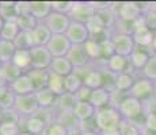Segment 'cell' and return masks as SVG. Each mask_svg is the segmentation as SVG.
Instances as JSON below:
<instances>
[{"label": "cell", "mask_w": 156, "mask_h": 135, "mask_svg": "<svg viewBox=\"0 0 156 135\" xmlns=\"http://www.w3.org/2000/svg\"><path fill=\"white\" fill-rule=\"evenodd\" d=\"M117 110L119 111L122 119L136 123L139 127L144 130V122H145V112H144V103L137 100L136 97L130 95H126L119 104L117 106Z\"/></svg>", "instance_id": "6da1fadb"}, {"label": "cell", "mask_w": 156, "mask_h": 135, "mask_svg": "<svg viewBox=\"0 0 156 135\" xmlns=\"http://www.w3.org/2000/svg\"><path fill=\"white\" fill-rule=\"evenodd\" d=\"M94 120H95V124H97L98 131L102 133V131H109V130L118 128L124 119H122L121 113H119V111L115 107L110 106L106 108H102V110H98L97 113H95Z\"/></svg>", "instance_id": "7a4b0ae2"}, {"label": "cell", "mask_w": 156, "mask_h": 135, "mask_svg": "<svg viewBox=\"0 0 156 135\" xmlns=\"http://www.w3.org/2000/svg\"><path fill=\"white\" fill-rule=\"evenodd\" d=\"M137 3V2H121V3H114V10L117 12L118 20L122 22L132 23L141 18L144 12L147 11V3Z\"/></svg>", "instance_id": "3957f363"}, {"label": "cell", "mask_w": 156, "mask_h": 135, "mask_svg": "<svg viewBox=\"0 0 156 135\" xmlns=\"http://www.w3.org/2000/svg\"><path fill=\"white\" fill-rule=\"evenodd\" d=\"M14 110L19 115V120H20V118L27 119L34 116L40 111V104H38L34 93L26 95V96H16Z\"/></svg>", "instance_id": "277c9868"}, {"label": "cell", "mask_w": 156, "mask_h": 135, "mask_svg": "<svg viewBox=\"0 0 156 135\" xmlns=\"http://www.w3.org/2000/svg\"><path fill=\"white\" fill-rule=\"evenodd\" d=\"M154 89H155V81L147 79V77H144L139 73V77H136L134 85L129 91V95L136 97L137 100L145 103L149 99L154 97Z\"/></svg>", "instance_id": "5b68a950"}, {"label": "cell", "mask_w": 156, "mask_h": 135, "mask_svg": "<svg viewBox=\"0 0 156 135\" xmlns=\"http://www.w3.org/2000/svg\"><path fill=\"white\" fill-rule=\"evenodd\" d=\"M112 42L114 45L115 54L122 57H130V54L136 49V43L130 34H121V32H114L112 34Z\"/></svg>", "instance_id": "8992f818"}, {"label": "cell", "mask_w": 156, "mask_h": 135, "mask_svg": "<svg viewBox=\"0 0 156 135\" xmlns=\"http://www.w3.org/2000/svg\"><path fill=\"white\" fill-rule=\"evenodd\" d=\"M30 56L31 69H49L53 61V56L46 46H34L30 50Z\"/></svg>", "instance_id": "52a82bcc"}, {"label": "cell", "mask_w": 156, "mask_h": 135, "mask_svg": "<svg viewBox=\"0 0 156 135\" xmlns=\"http://www.w3.org/2000/svg\"><path fill=\"white\" fill-rule=\"evenodd\" d=\"M46 47L49 49L53 58H56V57H67L72 47V43L65 34H53L52 39H50Z\"/></svg>", "instance_id": "ba28073f"}, {"label": "cell", "mask_w": 156, "mask_h": 135, "mask_svg": "<svg viewBox=\"0 0 156 135\" xmlns=\"http://www.w3.org/2000/svg\"><path fill=\"white\" fill-rule=\"evenodd\" d=\"M105 69L107 72H110L112 74L117 76V74L121 73H132L134 74V69L132 68L130 61H129L128 57H122L118 54H114L112 58H109L105 62Z\"/></svg>", "instance_id": "9c48e42d"}, {"label": "cell", "mask_w": 156, "mask_h": 135, "mask_svg": "<svg viewBox=\"0 0 156 135\" xmlns=\"http://www.w3.org/2000/svg\"><path fill=\"white\" fill-rule=\"evenodd\" d=\"M72 19L69 15L65 14H58V12H52L45 20V25L49 27V30L53 34H65L71 26Z\"/></svg>", "instance_id": "30bf717a"}, {"label": "cell", "mask_w": 156, "mask_h": 135, "mask_svg": "<svg viewBox=\"0 0 156 135\" xmlns=\"http://www.w3.org/2000/svg\"><path fill=\"white\" fill-rule=\"evenodd\" d=\"M95 15H97V11L92 8L90 2H75V5L69 14V18L75 22H80L87 25V22L90 19H92Z\"/></svg>", "instance_id": "8fae6325"}, {"label": "cell", "mask_w": 156, "mask_h": 135, "mask_svg": "<svg viewBox=\"0 0 156 135\" xmlns=\"http://www.w3.org/2000/svg\"><path fill=\"white\" fill-rule=\"evenodd\" d=\"M65 35L71 41L72 45H84L91 38L88 29H87L84 23L75 22V20L71 22V26L68 29V31L65 32Z\"/></svg>", "instance_id": "7c38bea8"}, {"label": "cell", "mask_w": 156, "mask_h": 135, "mask_svg": "<svg viewBox=\"0 0 156 135\" xmlns=\"http://www.w3.org/2000/svg\"><path fill=\"white\" fill-rule=\"evenodd\" d=\"M67 58L69 59V62L72 64V66L75 68V70L84 69L87 65H90V62H91L86 53L84 45H72Z\"/></svg>", "instance_id": "4fadbf2b"}, {"label": "cell", "mask_w": 156, "mask_h": 135, "mask_svg": "<svg viewBox=\"0 0 156 135\" xmlns=\"http://www.w3.org/2000/svg\"><path fill=\"white\" fill-rule=\"evenodd\" d=\"M10 88L16 96H26V95L35 93L34 84H33V81L29 77L27 73L20 74L16 80L10 84Z\"/></svg>", "instance_id": "5bb4252c"}, {"label": "cell", "mask_w": 156, "mask_h": 135, "mask_svg": "<svg viewBox=\"0 0 156 135\" xmlns=\"http://www.w3.org/2000/svg\"><path fill=\"white\" fill-rule=\"evenodd\" d=\"M53 12L50 2H42V0H34L30 2V15L37 20L38 23L45 22L46 18Z\"/></svg>", "instance_id": "9a60e30c"}, {"label": "cell", "mask_w": 156, "mask_h": 135, "mask_svg": "<svg viewBox=\"0 0 156 135\" xmlns=\"http://www.w3.org/2000/svg\"><path fill=\"white\" fill-rule=\"evenodd\" d=\"M90 103L94 106L95 110H102V108H106L112 106V92L107 88L102 86V88L94 89L91 92V96H90Z\"/></svg>", "instance_id": "2e32d148"}, {"label": "cell", "mask_w": 156, "mask_h": 135, "mask_svg": "<svg viewBox=\"0 0 156 135\" xmlns=\"http://www.w3.org/2000/svg\"><path fill=\"white\" fill-rule=\"evenodd\" d=\"M151 57H152V53L149 49H144V47L137 46L136 49H134V52L130 54V57H129V61H130L132 68L140 73V72L145 68V65L148 64Z\"/></svg>", "instance_id": "e0dca14e"}, {"label": "cell", "mask_w": 156, "mask_h": 135, "mask_svg": "<svg viewBox=\"0 0 156 135\" xmlns=\"http://www.w3.org/2000/svg\"><path fill=\"white\" fill-rule=\"evenodd\" d=\"M83 83L87 88L90 89H98L105 86V72H102L98 68H91L86 72L83 76Z\"/></svg>", "instance_id": "ac0fdd59"}, {"label": "cell", "mask_w": 156, "mask_h": 135, "mask_svg": "<svg viewBox=\"0 0 156 135\" xmlns=\"http://www.w3.org/2000/svg\"><path fill=\"white\" fill-rule=\"evenodd\" d=\"M73 113L80 123H84L95 118L97 110L90 101H77L73 108Z\"/></svg>", "instance_id": "d6986e66"}, {"label": "cell", "mask_w": 156, "mask_h": 135, "mask_svg": "<svg viewBox=\"0 0 156 135\" xmlns=\"http://www.w3.org/2000/svg\"><path fill=\"white\" fill-rule=\"evenodd\" d=\"M49 70L55 74H58L61 77H67L75 72V68L72 66L69 59L67 57H56L53 58L52 64H50Z\"/></svg>", "instance_id": "ffe728a7"}, {"label": "cell", "mask_w": 156, "mask_h": 135, "mask_svg": "<svg viewBox=\"0 0 156 135\" xmlns=\"http://www.w3.org/2000/svg\"><path fill=\"white\" fill-rule=\"evenodd\" d=\"M53 37V32L49 30V27L44 22L38 23L37 27L33 30V38H34L35 46H48Z\"/></svg>", "instance_id": "44dd1931"}, {"label": "cell", "mask_w": 156, "mask_h": 135, "mask_svg": "<svg viewBox=\"0 0 156 135\" xmlns=\"http://www.w3.org/2000/svg\"><path fill=\"white\" fill-rule=\"evenodd\" d=\"M27 74L31 79L33 84H34L35 92L48 86V80H49V74H50L49 69H30Z\"/></svg>", "instance_id": "7402d4cb"}, {"label": "cell", "mask_w": 156, "mask_h": 135, "mask_svg": "<svg viewBox=\"0 0 156 135\" xmlns=\"http://www.w3.org/2000/svg\"><path fill=\"white\" fill-rule=\"evenodd\" d=\"M56 122H58L60 124H62L68 131L69 130H77L82 127V123L77 120V118L75 116L73 111H58V113L55 118Z\"/></svg>", "instance_id": "603a6c76"}, {"label": "cell", "mask_w": 156, "mask_h": 135, "mask_svg": "<svg viewBox=\"0 0 156 135\" xmlns=\"http://www.w3.org/2000/svg\"><path fill=\"white\" fill-rule=\"evenodd\" d=\"M34 95L38 104H40V108H44V110H53L55 108L57 96L52 91H49L48 88H44L41 91H37Z\"/></svg>", "instance_id": "cb8c5ba5"}, {"label": "cell", "mask_w": 156, "mask_h": 135, "mask_svg": "<svg viewBox=\"0 0 156 135\" xmlns=\"http://www.w3.org/2000/svg\"><path fill=\"white\" fill-rule=\"evenodd\" d=\"M134 81H136V77L132 73L117 74L115 80H114V88H115V91L122 92V93H129L132 86L134 85Z\"/></svg>", "instance_id": "d4e9b609"}, {"label": "cell", "mask_w": 156, "mask_h": 135, "mask_svg": "<svg viewBox=\"0 0 156 135\" xmlns=\"http://www.w3.org/2000/svg\"><path fill=\"white\" fill-rule=\"evenodd\" d=\"M12 64L16 68H19L23 73H27L31 69V56L30 50H16L14 54Z\"/></svg>", "instance_id": "484cf974"}, {"label": "cell", "mask_w": 156, "mask_h": 135, "mask_svg": "<svg viewBox=\"0 0 156 135\" xmlns=\"http://www.w3.org/2000/svg\"><path fill=\"white\" fill-rule=\"evenodd\" d=\"M0 16L4 22H16L19 18L16 11V2H0Z\"/></svg>", "instance_id": "4316f807"}, {"label": "cell", "mask_w": 156, "mask_h": 135, "mask_svg": "<svg viewBox=\"0 0 156 135\" xmlns=\"http://www.w3.org/2000/svg\"><path fill=\"white\" fill-rule=\"evenodd\" d=\"M46 127H48V124L37 115H34V116H31V118L26 119L25 131H27V133H30L31 135H44Z\"/></svg>", "instance_id": "83f0119b"}, {"label": "cell", "mask_w": 156, "mask_h": 135, "mask_svg": "<svg viewBox=\"0 0 156 135\" xmlns=\"http://www.w3.org/2000/svg\"><path fill=\"white\" fill-rule=\"evenodd\" d=\"M64 79H65V77H61V76H58V74L52 73V72H50V74H49V80H48V86H46V88L49 89V91H52L53 93L57 96V97L65 93Z\"/></svg>", "instance_id": "f1b7e54d"}, {"label": "cell", "mask_w": 156, "mask_h": 135, "mask_svg": "<svg viewBox=\"0 0 156 135\" xmlns=\"http://www.w3.org/2000/svg\"><path fill=\"white\" fill-rule=\"evenodd\" d=\"M23 74V72L19 68H16L12 62L10 64H4L0 69V79L3 81H5L7 84H11L12 81H15L18 77Z\"/></svg>", "instance_id": "f546056e"}, {"label": "cell", "mask_w": 156, "mask_h": 135, "mask_svg": "<svg viewBox=\"0 0 156 135\" xmlns=\"http://www.w3.org/2000/svg\"><path fill=\"white\" fill-rule=\"evenodd\" d=\"M132 37H133L136 46L144 47V49H149L152 42H154L155 32L149 29H145V30H143V31H139V32H136V34H133Z\"/></svg>", "instance_id": "4dcf8cb0"}, {"label": "cell", "mask_w": 156, "mask_h": 135, "mask_svg": "<svg viewBox=\"0 0 156 135\" xmlns=\"http://www.w3.org/2000/svg\"><path fill=\"white\" fill-rule=\"evenodd\" d=\"M14 45L16 50H31L35 46L34 38H33V31H20L16 39L14 41Z\"/></svg>", "instance_id": "1f68e13d"}, {"label": "cell", "mask_w": 156, "mask_h": 135, "mask_svg": "<svg viewBox=\"0 0 156 135\" xmlns=\"http://www.w3.org/2000/svg\"><path fill=\"white\" fill-rule=\"evenodd\" d=\"M15 52H16V47H15L14 42L0 41V62L3 65L12 62Z\"/></svg>", "instance_id": "d6a6232c"}, {"label": "cell", "mask_w": 156, "mask_h": 135, "mask_svg": "<svg viewBox=\"0 0 156 135\" xmlns=\"http://www.w3.org/2000/svg\"><path fill=\"white\" fill-rule=\"evenodd\" d=\"M19 32H20V29L16 22H5L2 31H0V38H2V41L14 42L18 35H19Z\"/></svg>", "instance_id": "836d02e7"}, {"label": "cell", "mask_w": 156, "mask_h": 135, "mask_svg": "<svg viewBox=\"0 0 156 135\" xmlns=\"http://www.w3.org/2000/svg\"><path fill=\"white\" fill-rule=\"evenodd\" d=\"M76 103H77V100H76V97H75V95L65 92L64 95L57 97L55 108H57L58 111H73Z\"/></svg>", "instance_id": "e575fe53"}, {"label": "cell", "mask_w": 156, "mask_h": 135, "mask_svg": "<svg viewBox=\"0 0 156 135\" xmlns=\"http://www.w3.org/2000/svg\"><path fill=\"white\" fill-rule=\"evenodd\" d=\"M64 83H65V92L72 93V95H75L83 85H84L82 76H80V74H77L76 72H73L72 74H69V76L65 77Z\"/></svg>", "instance_id": "d590c367"}, {"label": "cell", "mask_w": 156, "mask_h": 135, "mask_svg": "<svg viewBox=\"0 0 156 135\" xmlns=\"http://www.w3.org/2000/svg\"><path fill=\"white\" fill-rule=\"evenodd\" d=\"M84 49H86V53L91 62H97V61H99V59H102V46L99 42L90 38L84 43Z\"/></svg>", "instance_id": "8d00e7d4"}, {"label": "cell", "mask_w": 156, "mask_h": 135, "mask_svg": "<svg viewBox=\"0 0 156 135\" xmlns=\"http://www.w3.org/2000/svg\"><path fill=\"white\" fill-rule=\"evenodd\" d=\"M87 29H88V31H90V35H91V38H95V37H98V35H101V34H103L105 31H107V29L103 25V22L101 20V18L98 16V14L95 15L92 19H90L88 22H87Z\"/></svg>", "instance_id": "74e56055"}, {"label": "cell", "mask_w": 156, "mask_h": 135, "mask_svg": "<svg viewBox=\"0 0 156 135\" xmlns=\"http://www.w3.org/2000/svg\"><path fill=\"white\" fill-rule=\"evenodd\" d=\"M15 100H16V95L11 91V88H8L7 91L0 93V111L3 112V111L14 110Z\"/></svg>", "instance_id": "f35d334b"}, {"label": "cell", "mask_w": 156, "mask_h": 135, "mask_svg": "<svg viewBox=\"0 0 156 135\" xmlns=\"http://www.w3.org/2000/svg\"><path fill=\"white\" fill-rule=\"evenodd\" d=\"M20 124L14 120H2L0 123V135H20Z\"/></svg>", "instance_id": "ab89813d"}, {"label": "cell", "mask_w": 156, "mask_h": 135, "mask_svg": "<svg viewBox=\"0 0 156 135\" xmlns=\"http://www.w3.org/2000/svg\"><path fill=\"white\" fill-rule=\"evenodd\" d=\"M118 130L121 135H141L143 134L141 127H139L136 123L129 122V120H122Z\"/></svg>", "instance_id": "60d3db41"}, {"label": "cell", "mask_w": 156, "mask_h": 135, "mask_svg": "<svg viewBox=\"0 0 156 135\" xmlns=\"http://www.w3.org/2000/svg\"><path fill=\"white\" fill-rule=\"evenodd\" d=\"M16 23H18V26H19L20 31H30V32H31L38 25V22L31 16V15H22V16L18 18Z\"/></svg>", "instance_id": "b9f144b4"}, {"label": "cell", "mask_w": 156, "mask_h": 135, "mask_svg": "<svg viewBox=\"0 0 156 135\" xmlns=\"http://www.w3.org/2000/svg\"><path fill=\"white\" fill-rule=\"evenodd\" d=\"M50 4H52L53 12L69 15L75 5V2H68V0H65V2H50Z\"/></svg>", "instance_id": "7bdbcfd3"}, {"label": "cell", "mask_w": 156, "mask_h": 135, "mask_svg": "<svg viewBox=\"0 0 156 135\" xmlns=\"http://www.w3.org/2000/svg\"><path fill=\"white\" fill-rule=\"evenodd\" d=\"M144 135H156V113H145L144 122Z\"/></svg>", "instance_id": "ee69618b"}, {"label": "cell", "mask_w": 156, "mask_h": 135, "mask_svg": "<svg viewBox=\"0 0 156 135\" xmlns=\"http://www.w3.org/2000/svg\"><path fill=\"white\" fill-rule=\"evenodd\" d=\"M140 74L147 77V79L152 80V81H156V56H152L151 58H149L148 64L140 72Z\"/></svg>", "instance_id": "f6af8a7d"}, {"label": "cell", "mask_w": 156, "mask_h": 135, "mask_svg": "<svg viewBox=\"0 0 156 135\" xmlns=\"http://www.w3.org/2000/svg\"><path fill=\"white\" fill-rule=\"evenodd\" d=\"M101 46H102V59H103V62H106L109 58H112V57L115 54V50H114V45L112 42V37L109 38V39L101 42Z\"/></svg>", "instance_id": "bcb514c9"}, {"label": "cell", "mask_w": 156, "mask_h": 135, "mask_svg": "<svg viewBox=\"0 0 156 135\" xmlns=\"http://www.w3.org/2000/svg\"><path fill=\"white\" fill-rule=\"evenodd\" d=\"M67 134H68L67 128L56 120L53 123H50L44 133V135H67Z\"/></svg>", "instance_id": "7dc6e473"}, {"label": "cell", "mask_w": 156, "mask_h": 135, "mask_svg": "<svg viewBox=\"0 0 156 135\" xmlns=\"http://www.w3.org/2000/svg\"><path fill=\"white\" fill-rule=\"evenodd\" d=\"M91 92H92V89H90V88H87L86 85H83L82 88L75 93V97H76L77 101H88L90 96H91Z\"/></svg>", "instance_id": "c3c4849f"}, {"label": "cell", "mask_w": 156, "mask_h": 135, "mask_svg": "<svg viewBox=\"0 0 156 135\" xmlns=\"http://www.w3.org/2000/svg\"><path fill=\"white\" fill-rule=\"evenodd\" d=\"M144 20H145L147 26H148L149 30H156V14H152L149 12V11H147V12H144Z\"/></svg>", "instance_id": "681fc988"}, {"label": "cell", "mask_w": 156, "mask_h": 135, "mask_svg": "<svg viewBox=\"0 0 156 135\" xmlns=\"http://www.w3.org/2000/svg\"><path fill=\"white\" fill-rule=\"evenodd\" d=\"M18 15H30V2H16Z\"/></svg>", "instance_id": "f907efd6"}, {"label": "cell", "mask_w": 156, "mask_h": 135, "mask_svg": "<svg viewBox=\"0 0 156 135\" xmlns=\"http://www.w3.org/2000/svg\"><path fill=\"white\" fill-rule=\"evenodd\" d=\"M147 11H149V12H152V14H156V2H147Z\"/></svg>", "instance_id": "816d5d0a"}, {"label": "cell", "mask_w": 156, "mask_h": 135, "mask_svg": "<svg viewBox=\"0 0 156 135\" xmlns=\"http://www.w3.org/2000/svg\"><path fill=\"white\" fill-rule=\"evenodd\" d=\"M101 135H121L119 134V130L115 128V130H109V131H102Z\"/></svg>", "instance_id": "f5cc1de1"}, {"label": "cell", "mask_w": 156, "mask_h": 135, "mask_svg": "<svg viewBox=\"0 0 156 135\" xmlns=\"http://www.w3.org/2000/svg\"><path fill=\"white\" fill-rule=\"evenodd\" d=\"M149 50H151L152 56H156V34H155L154 42H152V45H151V47H149Z\"/></svg>", "instance_id": "db71d44e"}, {"label": "cell", "mask_w": 156, "mask_h": 135, "mask_svg": "<svg viewBox=\"0 0 156 135\" xmlns=\"http://www.w3.org/2000/svg\"><path fill=\"white\" fill-rule=\"evenodd\" d=\"M67 135H82V130L77 128V130H69Z\"/></svg>", "instance_id": "11a10c76"}, {"label": "cell", "mask_w": 156, "mask_h": 135, "mask_svg": "<svg viewBox=\"0 0 156 135\" xmlns=\"http://www.w3.org/2000/svg\"><path fill=\"white\" fill-rule=\"evenodd\" d=\"M82 135H101L99 131H82Z\"/></svg>", "instance_id": "9f6ffc18"}, {"label": "cell", "mask_w": 156, "mask_h": 135, "mask_svg": "<svg viewBox=\"0 0 156 135\" xmlns=\"http://www.w3.org/2000/svg\"><path fill=\"white\" fill-rule=\"evenodd\" d=\"M4 20H3V18L2 16H0V31H2V29H3V26H4Z\"/></svg>", "instance_id": "6f0895ef"}, {"label": "cell", "mask_w": 156, "mask_h": 135, "mask_svg": "<svg viewBox=\"0 0 156 135\" xmlns=\"http://www.w3.org/2000/svg\"><path fill=\"white\" fill-rule=\"evenodd\" d=\"M154 99L156 100V81H155V89H154Z\"/></svg>", "instance_id": "680465c9"}, {"label": "cell", "mask_w": 156, "mask_h": 135, "mask_svg": "<svg viewBox=\"0 0 156 135\" xmlns=\"http://www.w3.org/2000/svg\"><path fill=\"white\" fill-rule=\"evenodd\" d=\"M20 135H31V134L27 133V131H22V133H20Z\"/></svg>", "instance_id": "91938a15"}, {"label": "cell", "mask_w": 156, "mask_h": 135, "mask_svg": "<svg viewBox=\"0 0 156 135\" xmlns=\"http://www.w3.org/2000/svg\"><path fill=\"white\" fill-rule=\"evenodd\" d=\"M2 66H3V64H2V62H0V69H2Z\"/></svg>", "instance_id": "94428289"}, {"label": "cell", "mask_w": 156, "mask_h": 135, "mask_svg": "<svg viewBox=\"0 0 156 135\" xmlns=\"http://www.w3.org/2000/svg\"><path fill=\"white\" fill-rule=\"evenodd\" d=\"M0 41H2V38H0Z\"/></svg>", "instance_id": "6125c7cd"}]
</instances>
